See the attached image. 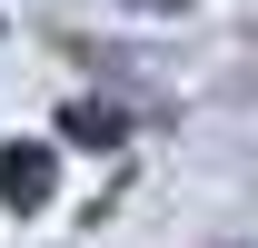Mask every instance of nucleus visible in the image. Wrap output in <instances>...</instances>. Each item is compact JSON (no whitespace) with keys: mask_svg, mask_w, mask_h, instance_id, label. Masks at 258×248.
I'll use <instances>...</instances> for the list:
<instances>
[{"mask_svg":"<svg viewBox=\"0 0 258 248\" xmlns=\"http://www.w3.org/2000/svg\"><path fill=\"white\" fill-rule=\"evenodd\" d=\"M60 139H80V149H119V139H129V109H109V99H70Z\"/></svg>","mask_w":258,"mask_h":248,"instance_id":"2","label":"nucleus"},{"mask_svg":"<svg viewBox=\"0 0 258 248\" xmlns=\"http://www.w3.org/2000/svg\"><path fill=\"white\" fill-rule=\"evenodd\" d=\"M50 199V149L20 139V149H0V209H40Z\"/></svg>","mask_w":258,"mask_h":248,"instance_id":"1","label":"nucleus"}]
</instances>
